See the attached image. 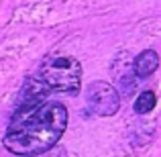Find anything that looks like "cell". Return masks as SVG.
<instances>
[{"label":"cell","mask_w":161,"mask_h":157,"mask_svg":"<svg viewBox=\"0 0 161 157\" xmlns=\"http://www.w3.org/2000/svg\"><path fill=\"white\" fill-rule=\"evenodd\" d=\"M35 80L47 92L78 94L82 82V65L74 57H53L39 67Z\"/></svg>","instance_id":"7a4b0ae2"},{"label":"cell","mask_w":161,"mask_h":157,"mask_svg":"<svg viewBox=\"0 0 161 157\" xmlns=\"http://www.w3.org/2000/svg\"><path fill=\"white\" fill-rule=\"evenodd\" d=\"M157 104V96L153 90H145L139 94V98L135 100V112L137 114H149Z\"/></svg>","instance_id":"5b68a950"},{"label":"cell","mask_w":161,"mask_h":157,"mask_svg":"<svg viewBox=\"0 0 161 157\" xmlns=\"http://www.w3.org/2000/svg\"><path fill=\"white\" fill-rule=\"evenodd\" d=\"M86 104L96 116H114L120 108V94L108 82H92L86 88Z\"/></svg>","instance_id":"3957f363"},{"label":"cell","mask_w":161,"mask_h":157,"mask_svg":"<svg viewBox=\"0 0 161 157\" xmlns=\"http://www.w3.org/2000/svg\"><path fill=\"white\" fill-rule=\"evenodd\" d=\"M159 67V53L155 49H145L139 53L133 61V74L135 78H149L157 71Z\"/></svg>","instance_id":"277c9868"},{"label":"cell","mask_w":161,"mask_h":157,"mask_svg":"<svg viewBox=\"0 0 161 157\" xmlns=\"http://www.w3.org/2000/svg\"><path fill=\"white\" fill-rule=\"evenodd\" d=\"M67 118V108L57 100L20 98L2 145L19 157L43 155L63 137Z\"/></svg>","instance_id":"6da1fadb"}]
</instances>
